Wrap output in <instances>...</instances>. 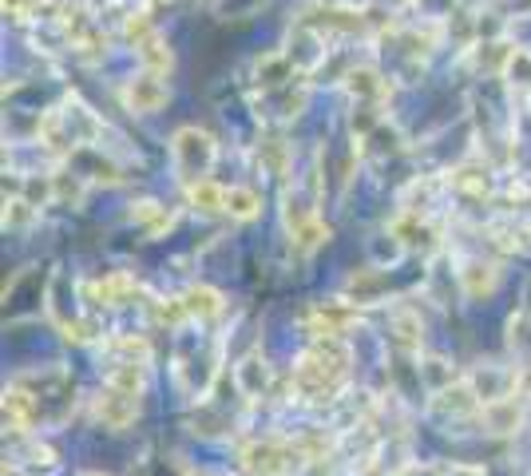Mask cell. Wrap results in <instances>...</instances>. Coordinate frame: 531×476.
Wrapping results in <instances>:
<instances>
[{
	"label": "cell",
	"mask_w": 531,
	"mask_h": 476,
	"mask_svg": "<svg viewBox=\"0 0 531 476\" xmlns=\"http://www.w3.org/2000/svg\"><path fill=\"white\" fill-rule=\"evenodd\" d=\"M135 52H139V60H143V72H155V76H167L171 68H175V52L167 48V40L163 36H147V40H139L135 44Z\"/></svg>",
	"instance_id": "16"
},
{
	"label": "cell",
	"mask_w": 531,
	"mask_h": 476,
	"mask_svg": "<svg viewBox=\"0 0 531 476\" xmlns=\"http://www.w3.org/2000/svg\"><path fill=\"white\" fill-rule=\"evenodd\" d=\"M385 4H389V8H401V4H409V0H385Z\"/></svg>",
	"instance_id": "32"
},
{
	"label": "cell",
	"mask_w": 531,
	"mask_h": 476,
	"mask_svg": "<svg viewBox=\"0 0 531 476\" xmlns=\"http://www.w3.org/2000/svg\"><path fill=\"white\" fill-rule=\"evenodd\" d=\"M472 393L480 397V405H492V401H504V397H516V381H520V369H504V365H476L468 377Z\"/></svg>",
	"instance_id": "6"
},
{
	"label": "cell",
	"mask_w": 531,
	"mask_h": 476,
	"mask_svg": "<svg viewBox=\"0 0 531 476\" xmlns=\"http://www.w3.org/2000/svg\"><path fill=\"white\" fill-rule=\"evenodd\" d=\"M100 131H104V123L96 119V112H88L76 96L56 104L52 112H44V119H40V143L52 155H76L80 147L96 143Z\"/></svg>",
	"instance_id": "1"
},
{
	"label": "cell",
	"mask_w": 531,
	"mask_h": 476,
	"mask_svg": "<svg viewBox=\"0 0 531 476\" xmlns=\"http://www.w3.org/2000/svg\"><path fill=\"white\" fill-rule=\"evenodd\" d=\"M40 8H44V0H4V12L12 20H32Z\"/></svg>",
	"instance_id": "27"
},
{
	"label": "cell",
	"mask_w": 531,
	"mask_h": 476,
	"mask_svg": "<svg viewBox=\"0 0 531 476\" xmlns=\"http://www.w3.org/2000/svg\"><path fill=\"white\" fill-rule=\"evenodd\" d=\"M175 377H179V389L187 397H207V389L218 377V346H203L191 357H179L175 365Z\"/></svg>",
	"instance_id": "4"
},
{
	"label": "cell",
	"mask_w": 531,
	"mask_h": 476,
	"mask_svg": "<svg viewBox=\"0 0 531 476\" xmlns=\"http://www.w3.org/2000/svg\"><path fill=\"white\" fill-rule=\"evenodd\" d=\"M214 159H218V143H214L211 131H203V127H179L171 135V167H175V175H179V183L187 191L211 175Z\"/></svg>",
	"instance_id": "2"
},
{
	"label": "cell",
	"mask_w": 531,
	"mask_h": 476,
	"mask_svg": "<svg viewBox=\"0 0 531 476\" xmlns=\"http://www.w3.org/2000/svg\"><path fill=\"white\" fill-rule=\"evenodd\" d=\"M107 354L111 361H151V346L143 342V338H135V334H123V338H111L107 342Z\"/></svg>",
	"instance_id": "22"
},
{
	"label": "cell",
	"mask_w": 531,
	"mask_h": 476,
	"mask_svg": "<svg viewBox=\"0 0 531 476\" xmlns=\"http://www.w3.org/2000/svg\"><path fill=\"white\" fill-rule=\"evenodd\" d=\"M440 476H484L480 465H452V469H444Z\"/></svg>",
	"instance_id": "30"
},
{
	"label": "cell",
	"mask_w": 531,
	"mask_h": 476,
	"mask_svg": "<svg viewBox=\"0 0 531 476\" xmlns=\"http://www.w3.org/2000/svg\"><path fill=\"white\" fill-rule=\"evenodd\" d=\"M516 393H520L524 401H531V365H524V369H520V381H516Z\"/></svg>",
	"instance_id": "29"
},
{
	"label": "cell",
	"mask_w": 531,
	"mask_h": 476,
	"mask_svg": "<svg viewBox=\"0 0 531 476\" xmlns=\"http://www.w3.org/2000/svg\"><path fill=\"white\" fill-rule=\"evenodd\" d=\"M452 187H456V191H464V195L484 199V195L492 191V179H488L480 167H460V171H452Z\"/></svg>",
	"instance_id": "25"
},
{
	"label": "cell",
	"mask_w": 531,
	"mask_h": 476,
	"mask_svg": "<svg viewBox=\"0 0 531 476\" xmlns=\"http://www.w3.org/2000/svg\"><path fill=\"white\" fill-rule=\"evenodd\" d=\"M306 449L282 437H262L242 449V469L250 476H298L306 469Z\"/></svg>",
	"instance_id": "3"
},
{
	"label": "cell",
	"mask_w": 531,
	"mask_h": 476,
	"mask_svg": "<svg viewBox=\"0 0 531 476\" xmlns=\"http://www.w3.org/2000/svg\"><path fill=\"white\" fill-rule=\"evenodd\" d=\"M480 425H484L488 433H496V437L520 433V425H524V409H520V401H516V397L492 401V405H484V409H480Z\"/></svg>",
	"instance_id": "11"
},
{
	"label": "cell",
	"mask_w": 531,
	"mask_h": 476,
	"mask_svg": "<svg viewBox=\"0 0 531 476\" xmlns=\"http://www.w3.org/2000/svg\"><path fill=\"white\" fill-rule=\"evenodd\" d=\"M349 92H353V100H361V104H381L385 92H389V80H385L377 68H353V72H349Z\"/></svg>",
	"instance_id": "15"
},
{
	"label": "cell",
	"mask_w": 531,
	"mask_h": 476,
	"mask_svg": "<svg viewBox=\"0 0 531 476\" xmlns=\"http://www.w3.org/2000/svg\"><path fill=\"white\" fill-rule=\"evenodd\" d=\"M183 306H187V314H191V318L211 322V318L222 314V294L211 290V286H191V290L183 294Z\"/></svg>",
	"instance_id": "17"
},
{
	"label": "cell",
	"mask_w": 531,
	"mask_h": 476,
	"mask_svg": "<svg viewBox=\"0 0 531 476\" xmlns=\"http://www.w3.org/2000/svg\"><path fill=\"white\" fill-rule=\"evenodd\" d=\"M393 342H397V350L401 354H417L421 350V342H425V326H421V318L413 314V310H401L397 318H393Z\"/></svg>",
	"instance_id": "20"
},
{
	"label": "cell",
	"mask_w": 531,
	"mask_h": 476,
	"mask_svg": "<svg viewBox=\"0 0 531 476\" xmlns=\"http://www.w3.org/2000/svg\"><path fill=\"white\" fill-rule=\"evenodd\" d=\"M421 381H425L432 393H440V389H448V385H456V369L448 365V357H425L421 361Z\"/></svg>",
	"instance_id": "21"
},
{
	"label": "cell",
	"mask_w": 531,
	"mask_h": 476,
	"mask_svg": "<svg viewBox=\"0 0 531 476\" xmlns=\"http://www.w3.org/2000/svg\"><path fill=\"white\" fill-rule=\"evenodd\" d=\"M436 417H472V413H480L484 405H480V397L472 393V385L468 381H456V385H448V389H440V393H432V405H428Z\"/></svg>",
	"instance_id": "10"
},
{
	"label": "cell",
	"mask_w": 531,
	"mask_h": 476,
	"mask_svg": "<svg viewBox=\"0 0 531 476\" xmlns=\"http://www.w3.org/2000/svg\"><path fill=\"white\" fill-rule=\"evenodd\" d=\"M329 242V227L321 223V219H310L306 227H298L294 231V250H302V254H310V250H318Z\"/></svg>",
	"instance_id": "26"
},
{
	"label": "cell",
	"mask_w": 531,
	"mask_h": 476,
	"mask_svg": "<svg viewBox=\"0 0 531 476\" xmlns=\"http://www.w3.org/2000/svg\"><path fill=\"white\" fill-rule=\"evenodd\" d=\"M222 211H226L230 219H238V223H250V219L262 215V199H258L250 187H226V203H222Z\"/></svg>",
	"instance_id": "19"
},
{
	"label": "cell",
	"mask_w": 531,
	"mask_h": 476,
	"mask_svg": "<svg viewBox=\"0 0 531 476\" xmlns=\"http://www.w3.org/2000/svg\"><path fill=\"white\" fill-rule=\"evenodd\" d=\"M389 294V278L381 270H357L349 282H345V302L353 306H373Z\"/></svg>",
	"instance_id": "12"
},
{
	"label": "cell",
	"mask_w": 531,
	"mask_h": 476,
	"mask_svg": "<svg viewBox=\"0 0 531 476\" xmlns=\"http://www.w3.org/2000/svg\"><path fill=\"white\" fill-rule=\"evenodd\" d=\"M385 476H405V473H385Z\"/></svg>",
	"instance_id": "35"
},
{
	"label": "cell",
	"mask_w": 531,
	"mask_h": 476,
	"mask_svg": "<svg viewBox=\"0 0 531 476\" xmlns=\"http://www.w3.org/2000/svg\"><path fill=\"white\" fill-rule=\"evenodd\" d=\"M456 282H460V294L468 302H488L500 286V270L496 262H484V258H464L460 270H456Z\"/></svg>",
	"instance_id": "7"
},
{
	"label": "cell",
	"mask_w": 531,
	"mask_h": 476,
	"mask_svg": "<svg viewBox=\"0 0 531 476\" xmlns=\"http://www.w3.org/2000/svg\"><path fill=\"white\" fill-rule=\"evenodd\" d=\"M80 476H104V473H80Z\"/></svg>",
	"instance_id": "34"
},
{
	"label": "cell",
	"mask_w": 531,
	"mask_h": 476,
	"mask_svg": "<svg viewBox=\"0 0 531 476\" xmlns=\"http://www.w3.org/2000/svg\"><path fill=\"white\" fill-rule=\"evenodd\" d=\"M353 322H357V306L345 302V298L318 302V306L310 310V334H314V338H341Z\"/></svg>",
	"instance_id": "9"
},
{
	"label": "cell",
	"mask_w": 531,
	"mask_h": 476,
	"mask_svg": "<svg viewBox=\"0 0 531 476\" xmlns=\"http://www.w3.org/2000/svg\"><path fill=\"white\" fill-rule=\"evenodd\" d=\"M393 238H397V246H405V250H425L432 231H428V223L421 219V215L405 211V215L393 223Z\"/></svg>",
	"instance_id": "18"
},
{
	"label": "cell",
	"mask_w": 531,
	"mask_h": 476,
	"mask_svg": "<svg viewBox=\"0 0 531 476\" xmlns=\"http://www.w3.org/2000/svg\"><path fill=\"white\" fill-rule=\"evenodd\" d=\"M187 199H191L195 211L214 215V211H222V203H226V187H214L211 179H203V183H195V187L187 191Z\"/></svg>",
	"instance_id": "23"
},
{
	"label": "cell",
	"mask_w": 531,
	"mask_h": 476,
	"mask_svg": "<svg viewBox=\"0 0 531 476\" xmlns=\"http://www.w3.org/2000/svg\"><path fill=\"white\" fill-rule=\"evenodd\" d=\"M508 76H512L516 84H531V52H520V48H516V56H512V64H508Z\"/></svg>",
	"instance_id": "28"
},
{
	"label": "cell",
	"mask_w": 531,
	"mask_h": 476,
	"mask_svg": "<svg viewBox=\"0 0 531 476\" xmlns=\"http://www.w3.org/2000/svg\"><path fill=\"white\" fill-rule=\"evenodd\" d=\"M123 108L131 112V116H155L163 104H167V84H163V76H155V72H139V76H131L127 84H123Z\"/></svg>",
	"instance_id": "5"
},
{
	"label": "cell",
	"mask_w": 531,
	"mask_h": 476,
	"mask_svg": "<svg viewBox=\"0 0 531 476\" xmlns=\"http://www.w3.org/2000/svg\"><path fill=\"white\" fill-rule=\"evenodd\" d=\"M96 417L107 429H127L135 417H139V393H127V389H115V385H104L100 397H96Z\"/></svg>",
	"instance_id": "8"
},
{
	"label": "cell",
	"mask_w": 531,
	"mask_h": 476,
	"mask_svg": "<svg viewBox=\"0 0 531 476\" xmlns=\"http://www.w3.org/2000/svg\"><path fill=\"white\" fill-rule=\"evenodd\" d=\"M524 314H531V278H528V286H524Z\"/></svg>",
	"instance_id": "31"
},
{
	"label": "cell",
	"mask_w": 531,
	"mask_h": 476,
	"mask_svg": "<svg viewBox=\"0 0 531 476\" xmlns=\"http://www.w3.org/2000/svg\"><path fill=\"white\" fill-rule=\"evenodd\" d=\"M88 294H92L100 306H127V302L139 294V282H135L131 274L115 270V274H107V278H100V282H92Z\"/></svg>",
	"instance_id": "14"
},
{
	"label": "cell",
	"mask_w": 531,
	"mask_h": 476,
	"mask_svg": "<svg viewBox=\"0 0 531 476\" xmlns=\"http://www.w3.org/2000/svg\"><path fill=\"white\" fill-rule=\"evenodd\" d=\"M508 346H512V354L524 357V365H531V314H516L512 322H508Z\"/></svg>",
	"instance_id": "24"
},
{
	"label": "cell",
	"mask_w": 531,
	"mask_h": 476,
	"mask_svg": "<svg viewBox=\"0 0 531 476\" xmlns=\"http://www.w3.org/2000/svg\"><path fill=\"white\" fill-rule=\"evenodd\" d=\"M298 476H321V473H310V469H302V473H298Z\"/></svg>",
	"instance_id": "33"
},
{
	"label": "cell",
	"mask_w": 531,
	"mask_h": 476,
	"mask_svg": "<svg viewBox=\"0 0 531 476\" xmlns=\"http://www.w3.org/2000/svg\"><path fill=\"white\" fill-rule=\"evenodd\" d=\"M234 381H238V393L250 397V401H262L270 393V369L258 354L242 357L238 369H234Z\"/></svg>",
	"instance_id": "13"
}]
</instances>
